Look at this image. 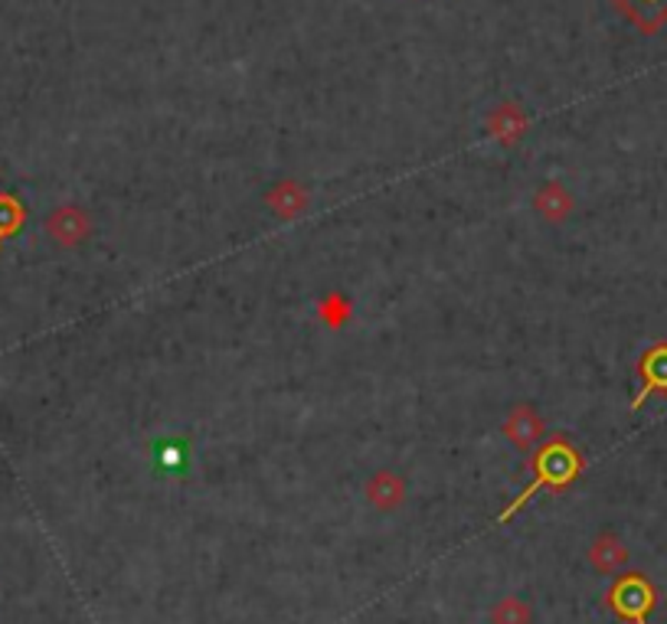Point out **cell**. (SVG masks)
<instances>
[{"label": "cell", "mask_w": 667, "mask_h": 624, "mask_svg": "<svg viewBox=\"0 0 667 624\" xmlns=\"http://www.w3.org/2000/svg\"><path fill=\"white\" fill-rule=\"evenodd\" d=\"M583 467H586V461H583V454L576 452V445H569L566 439H553L549 445L540 449L537 461H534V471H537L534 481L521 491V497H514L504 511L497 513V523H507L514 513L524 511L540 491H563V487H569L583 474Z\"/></svg>", "instance_id": "6da1fadb"}, {"label": "cell", "mask_w": 667, "mask_h": 624, "mask_svg": "<svg viewBox=\"0 0 667 624\" xmlns=\"http://www.w3.org/2000/svg\"><path fill=\"white\" fill-rule=\"evenodd\" d=\"M606 602L618 618H625V622L631 624H648V615H651L658 595H655V585H651L645 575L631 572V575H621V578L608 588Z\"/></svg>", "instance_id": "7a4b0ae2"}, {"label": "cell", "mask_w": 667, "mask_h": 624, "mask_svg": "<svg viewBox=\"0 0 667 624\" xmlns=\"http://www.w3.org/2000/svg\"><path fill=\"white\" fill-rule=\"evenodd\" d=\"M504 439L521 449V452H530L540 445L544 439V419L530 409V405H517L511 409V415L504 419Z\"/></svg>", "instance_id": "3957f363"}, {"label": "cell", "mask_w": 667, "mask_h": 624, "mask_svg": "<svg viewBox=\"0 0 667 624\" xmlns=\"http://www.w3.org/2000/svg\"><path fill=\"white\" fill-rule=\"evenodd\" d=\"M655 393H667V343H655L641 356V393L631 399V412L645 405V399Z\"/></svg>", "instance_id": "277c9868"}, {"label": "cell", "mask_w": 667, "mask_h": 624, "mask_svg": "<svg viewBox=\"0 0 667 624\" xmlns=\"http://www.w3.org/2000/svg\"><path fill=\"white\" fill-rule=\"evenodd\" d=\"M366 501H370L376 511H396V507L406 501V481H403L396 471H376V474L370 477V484H366Z\"/></svg>", "instance_id": "5b68a950"}, {"label": "cell", "mask_w": 667, "mask_h": 624, "mask_svg": "<svg viewBox=\"0 0 667 624\" xmlns=\"http://www.w3.org/2000/svg\"><path fill=\"white\" fill-rule=\"evenodd\" d=\"M487 131H491V138L494 141H501V144H517L521 138H524V131H527V114L521 112L517 105H511V102H504V105H497L494 112L487 114Z\"/></svg>", "instance_id": "8992f818"}, {"label": "cell", "mask_w": 667, "mask_h": 624, "mask_svg": "<svg viewBox=\"0 0 667 624\" xmlns=\"http://www.w3.org/2000/svg\"><path fill=\"white\" fill-rule=\"evenodd\" d=\"M307 203H311V193L304 190L299 180H282V183H275L272 193H269V207H272V213L282 217V220L302 217L304 210H307Z\"/></svg>", "instance_id": "52a82bcc"}, {"label": "cell", "mask_w": 667, "mask_h": 624, "mask_svg": "<svg viewBox=\"0 0 667 624\" xmlns=\"http://www.w3.org/2000/svg\"><path fill=\"white\" fill-rule=\"evenodd\" d=\"M534 210L540 213V220L546 223H563L569 213H573V197L566 193V187L563 183H546L544 190L534 197Z\"/></svg>", "instance_id": "ba28073f"}, {"label": "cell", "mask_w": 667, "mask_h": 624, "mask_svg": "<svg viewBox=\"0 0 667 624\" xmlns=\"http://www.w3.org/2000/svg\"><path fill=\"white\" fill-rule=\"evenodd\" d=\"M50 229H53V235L60 239L62 245H79L89 235V220H85V213L79 207H62L60 213L53 217Z\"/></svg>", "instance_id": "9c48e42d"}, {"label": "cell", "mask_w": 667, "mask_h": 624, "mask_svg": "<svg viewBox=\"0 0 667 624\" xmlns=\"http://www.w3.org/2000/svg\"><path fill=\"white\" fill-rule=\"evenodd\" d=\"M589 560H593V566L599 568V572H615V568L625 566V560H628V550H625V543H621V540H615L612 533H606V536H599V540L593 543V550H589Z\"/></svg>", "instance_id": "30bf717a"}, {"label": "cell", "mask_w": 667, "mask_h": 624, "mask_svg": "<svg viewBox=\"0 0 667 624\" xmlns=\"http://www.w3.org/2000/svg\"><path fill=\"white\" fill-rule=\"evenodd\" d=\"M645 30H655L661 20H667V0H618Z\"/></svg>", "instance_id": "8fae6325"}, {"label": "cell", "mask_w": 667, "mask_h": 624, "mask_svg": "<svg viewBox=\"0 0 667 624\" xmlns=\"http://www.w3.org/2000/svg\"><path fill=\"white\" fill-rule=\"evenodd\" d=\"M317 314H321V321H324L327 328H334V331H337V328H344V324L351 321V314H354V311H351V301H347L344 294H337V291H334V294H327V298L321 301Z\"/></svg>", "instance_id": "7c38bea8"}, {"label": "cell", "mask_w": 667, "mask_h": 624, "mask_svg": "<svg viewBox=\"0 0 667 624\" xmlns=\"http://www.w3.org/2000/svg\"><path fill=\"white\" fill-rule=\"evenodd\" d=\"M530 605L524 598H504L494 605L491 612V622L494 624H530Z\"/></svg>", "instance_id": "4fadbf2b"}, {"label": "cell", "mask_w": 667, "mask_h": 624, "mask_svg": "<svg viewBox=\"0 0 667 624\" xmlns=\"http://www.w3.org/2000/svg\"><path fill=\"white\" fill-rule=\"evenodd\" d=\"M186 449H183V442H168L161 454H158V467L161 471H168V474H181L183 464H186Z\"/></svg>", "instance_id": "5bb4252c"}]
</instances>
